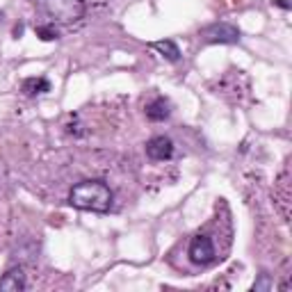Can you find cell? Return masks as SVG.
<instances>
[{
	"mask_svg": "<svg viewBox=\"0 0 292 292\" xmlns=\"http://www.w3.org/2000/svg\"><path fill=\"white\" fill-rule=\"evenodd\" d=\"M37 37L43 39V41H53V39L60 37V30L55 28V23H46V26L37 28Z\"/></svg>",
	"mask_w": 292,
	"mask_h": 292,
	"instance_id": "30bf717a",
	"label": "cell"
},
{
	"mask_svg": "<svg viewBox=\"0 0 292 292\" xmlns=\"http://www.w3.org/2000/svg\"><path fill=\"white\" fill-rule=\"evenodd\" d=\"M112 189L103 181H82L73 185L69 194V203L78 210L108 212L112 206Z\"/></svg>",
	"mask_w": 292,
	"mask_h": 292,
	"instance_id": "6da1fadb",
	"label": "cell"
},
{
	"mask_svg": "<svg viewBox=\"0 0 292 292\" xmlns=\"http://www.w3.org/2000/svg\"><path fill=\"white\" fill-rule=\"evenodd\" d=\"M169 114H172V105H169V101L162 99V96L153 99L146 105V116H149L151 121H164V119H169Z\"/></svg>",
	"mask_w": 292,
	"mask_h": 292,
	"instance_id": "52a82bcc",
	"label": "cell"
},
{
	"mask_svg": "<svg viewBox=\"0 0 292 292\" xmlns=\"http://www.w3.org/2000/svg\"><path fill=\"white\" fill-rule=\"evenodd\" d=\"M201 37L208 43H237L240 41V30L231 23H212L201 32Z\"/></svg>",
	"mask_w": 292,
	"mask_h": 292,
	"instance_id": "277c9868",
	"label": "cell"
},
{
	"mask_svg": "<svg viewBox=\"0 0 292 292\" xmlns=\"http://www.w3.org/2000/svg\"><path fill=\"white\" fill-rule=\"evenodd\" d=\"M272 285H274V283H272L270 274H260V279L256 281L251 290H254V292H267V290H272Z\"/></svg>",
	"mask_w": 292,
	"mask_h": 292,
	"instance_id": "8fae6325",
	"label": "cell"
},
{
	"mask_svg": "<svg viewBox=\"0 0 292 292\" xmlns=\"http://www.w3.org/2000/svg\"><path fill=\"white\" fill-rule=\"evenodd\" d=\"M23 91L30 96L43 94V91H51V82H48L46 78H28V80L23 82Z\"/></svg>",
	"mask_w": 292,
	"mask_h": 292,
	"instance_id": "9c48e42d",
	"label": "cell"
},
{
	"mask_svg": "<svg viewBox=\"0 0 292 292\" xmlns=\"http://www.w3.org/2000/svg\"><path fill=\"white\" fill-rule=\"evenodd\" d=\"M151 46H153L162 57H167L169 62H178V60H181V48H178L174 41H169V39L155 41V43H151Z\"/></svg>",
	"mask_w": 292,
	"mask_h": 292,
	"instance_id": "ba28073f",
	"label": "cell"
},
{
	"mask_svg": "<svg viewBox=\"0 0 292 292\" xmlns=\"http://www.w3.org/2000/svg\"><path fill=\"white\" fill-rule=\"evenodd\" d=\"M174 153V144L169 137H164V135H160V137H153L146 142V155H149L151 160H158V162H162V160H169Z\"/></svg>",
	"mask_w": 292,
	"mask_h": 292,
	"instance_id": "5b68a950",
	"label": "cell"
},
{
	"mask_svg": "<svg viewBox=\"0 0 292 292\" xmlns=\"http://www.w3.org/2000/svg\"><path fill=\"white\" fill-rule=\"evenodd\" d=\"M187 256L189 260L194 262V265H210L212 260L217 258V251H215V245H212V240L208 235H194L192 242H189V249H187Z\"/></svg>",
	"mask_w": 292,
	"mask_h": 292,
	"instance_id": "3957f363",
	"label": "cell"
},
{
	"mask_svg": "<svg viewBox=\"0 0 292 292\" xmlns=\"http://www.w3.org/2000/svg\"><path fill=\"white\" fill-rule=\"evenodd\" d=\"M274 5H279V7H283V9H290V3H288V0H274Z\"/></svg>",
	"mask_w": 292,
	"mask_h": 292,
	"instance_id": "7c38bea8",
	"label": "cell"
},
{
	"mask_svg": "<svg viewBox=\"0 0 292 292\" xmlns=\"http://www.w3.org/2000/svg\"><path fill=\"white\" fill-rule=\"evenodd\" d=\"M26 285H28V281L21 267L18 270H9L7 274L0 276V292H21V290H26Z\"/></svg>",
	"mask_w": 292,
	"mask_h": 292,
	"instance_id": "8992f818",
	"label": "cell"
},
{
	"mask_svg": "<svg viewBox=\"0 0 292 292\" xmlns=\"http://www.w3.org/2000/svg\"><path fill=\"white\" fill-rule=\"evenodd\" d=\"M37 7L53 21L71 23L85 14V3L82 0H37Z\"/></svg>",
	"mask_w": 292,
	"mask_h": 292,
	"instance_id": "7a4b0ae2",
	"label": "cell"
}]
</instances>
